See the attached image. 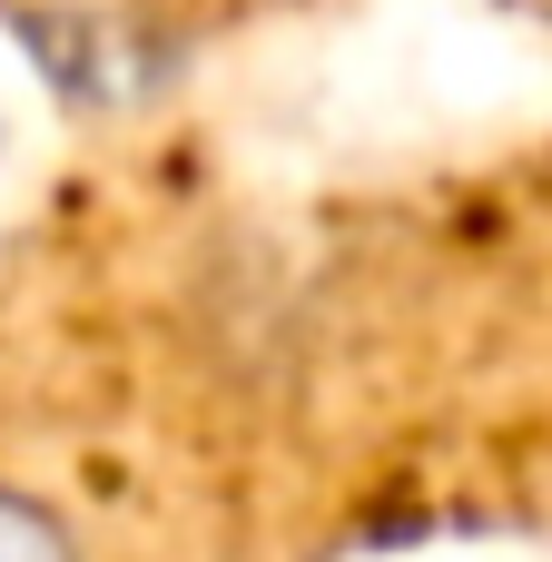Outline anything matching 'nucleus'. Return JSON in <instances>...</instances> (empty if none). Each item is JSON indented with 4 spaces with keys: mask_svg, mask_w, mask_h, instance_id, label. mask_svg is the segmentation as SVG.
I'll use <instances>...</instances> for the list:
<instances>
[{
    "mask_svg": "<svg viewBox=\"0 0 552 562\" xmlns=\"http://www.w3.org/2000/svg\"><path fill=\"white\" fill-rule=\"evenodd\" d=\"M0 562H89V553H79V533H69L40 494L0 484Z\"/></svg>",
    "mask_w": 552,
    "mask_h": 562,
    "instance_id": "obj_1",
    "label": "nucleus"
}]
</instances>
